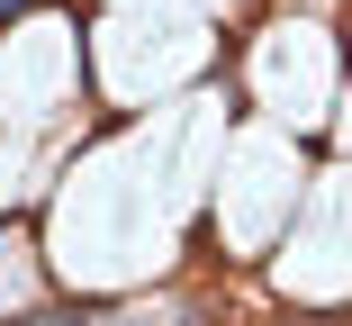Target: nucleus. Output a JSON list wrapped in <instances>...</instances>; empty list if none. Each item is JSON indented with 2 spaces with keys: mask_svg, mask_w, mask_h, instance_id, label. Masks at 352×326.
Returning a JSON list of instances; mask_svg holds the SVG:
<instances>
[{
  "mask_svg": "<svg viewBox=\"0 0 352 326\" xmlns=\"http://www.w3.org/2000/svg\"><path fill=\"white\" fill-rule=\"evenodd\" d=\"M19 10H36V0H0V19H19Z\"/></svg>",
  "mask_w": 352,
  "mask_h": 326,
  "instance_id": "f257e3e1",
  "label": "nucleus"
}]
</instances>
